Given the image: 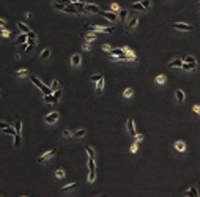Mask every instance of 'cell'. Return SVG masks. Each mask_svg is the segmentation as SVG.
Here are the masks:
<instances>
[{
    "label": "cell",
    "mask_w": 200,
    "mask_h": 197,
    "mask_svg": "<svg viewBox=\"0 0 200 197\" xmlns=\"http://www.w3.org/2000/svg\"><path fill=\"white\" fill-rule=\"evenodd\" d=\"M55 153H57V150H55V148H52V150H49V151H46L44 155H41V156L38 158V162L41 164V162H44V161H47V159H51L52 156L55 155Z\"/></svg>",
    "instance_id": "obj_7"
},
{
    "label": "cell",
    "mask_w": 200,
    "mask_h": 197,
    "mask_svg": "<svg viewBox=\"0 0 200 197\" xmlns=\"http://www.w3.org/2000/svg\"><path fill=\"white\" fill-rule=\"evenodd\" d=\"M55 177H57V178H65V170H63V169H57V170H55Z\"/></svg>",
    "instance_id": "obj_37"
},
{
    "label": "cell",
    "mask_w": 200,
    "mask_h": 197,
    "mask_svg": "<svg viewBox=\"0 0 200 197\" xmlns=\"http://www.w3.org/2000/svg\"><path fill=\"white\" fill-rule=\"evenodd\" d=\"M27 41H28L27 33H22V32H21V35L16 38V44H24V43H27Z\"/></svg>",
    "instance_id": "obj_13"
},
{
    "label": "cell",
    "mask_w": 200,
    "mask_h": 197,
    "mask_svg": "<svg viewBox=\"0 0 200 197\" xmlns=\"http://www.w3.org/2000/svg\"><path fill=\"white\" fill-rule=\"evenodd\" d=\"M82 48H84V51H90V48H92V46H90L88 41H85L84 44H82Z\"/></svg>",
    "instance_id": "obj_46"
},
{
    "label": "cell",
    "mask_w": 200,
    "mask_h": 197,
    "mask_svg": "<svg viewBox=\"0 0 200 197\" xmlns=\"http://www.w3.org/2000/svg\"><path fill=\"white\" fill-rule=\"evenodd\" d=\"M175 95H176V99H178L180 103H183V101H184V92H183V90H176V92H175Z\"/></svg>",
    "instance_id": "obj_26"
},
{
    "label": "cell",
    "mask_w": 200,
    "mask_h": 197,
    "mask_svg": "<svg viewBox=\"0 0 200 197\" xmlns=\"http://www.w3.org/2000/svg\"><path fill=\"white\" fill-rule=\"evenodd\" d=\"M16 25H18V29L21 30L22 33H28V32H30V29H28V27H27V25H25V24H22L21 21H18V22H16Z\"/></svg>",
    "instance_id": "obj_23"
},
{
    "label": "cell",
    "mask_w": 200,
    "mask_h": 197,
    "mask_svg": "<svg viewBox=\"0 0 200 197\" xmlns=\"http://www.w3.org/2000/svg\"><path fill=\"white\" fill-rule=\"evenodd\" d=\"M85 151H87V155H88V158H96V151H95L93 147L85 145Z\"/></svg>",
    "instance_id": "obj_20"
},
{
    "label": "cell",
    "mask_w": 200,
    "mask_h": 197,
    "mask_svg": "<svg viewBox=\"0 0 200 197\" xmlns=\"http://www.w3.org/2000/svg\"><path fill=\"white\" fill-rule=\"evenodd\" d=\"M58 88H60V82L57 81V79H54L52 84H51V90H52V92H55V90H58Z\"/></svg>",
    "instance_id": "obj_35"
},
{
    "label": "cell",
    "mask_w": 200,
    "mask_h": 197,
    "mask_svg": "<svg viewBox=\"0 0 200 197\" xmlns=\"http://www.w3.org/2000/svg\"><path fill=\"white\" fill-rule=\"evenodd\" d=\"M58 117H60L58 112L54 111V112L47 113V115H44V123H47V125H54V123H57Z\"/></svg>",
    "instance_id": "obj_5"
},
{
    "label": "cell",
    "mask_w": 200,
    "mask_h": 197,
    "mask_svg": "<svg viewBox=\"0 0 200 197\" xmlns=\"http://www.w3.org/2000/svg\"><path fill=\"white\" fill-rule=\"evenodd\" d=\"M25 18H27V19H33V14H32V13H25Z\"/></svg>",
    "instance_id": "obj_52"
},
{
    "label": "cell",
    "mask_w": 200,
    "mask_h": 197,
    "mask_svg": "<svg viewBox=\"0 0 200 197\" xmlns=\"http://www.w3.org/2000/svg\"><path fill=\"white\" fill-rule=\"evenodd\" d=\"M143 6H145V10H148L150 8V5H151V2H150V0H143V2H140Z\"/></svg>",
    "instance_id": "obj_45"
},
{
    "label": "cell",
    "mask_w": 200,
    "mask_h": 197,
    "mask_svg": "<svg viewBox=\"0 0 200 197\" xmlns=\"http://www.w3.org/2000/svg\"><path fill=\"white\" fill-rule=\"evenodd\" d=\"M0 36L8 38V36H11V32H9V30H6L5 27H0Z\"/></svg>",
    "instance_id": "obj_30"
},
{
    "label": "cell",
    "mask_w": 200,
    "mask_h": 197,
    "mask_svg": "<svg viewBox=\"0 0 200 197\" xmlns=\"http://www.w3.org/2000/svg\"><path fill=\"white\" fill-rule=\"evenodd\" d=\"M88 183H93L96 178V162H95V158H88Z\"/></svg>",
    "instance_id": "obj_3"
},
{
    "label": "cell",
    "mask_w": 200,
    "mask_h": 197,
    "mask_svg": "<svg viewBox=\"0 0 200 197\" xmlns=\"http://www.w3.org/2000/svg\"><path fill=\"white\" fill-rule=\"evenodd\" d=\"M102 90H104V77H102L101 81L96 82V93H98V95H101Z\"/></svg>",
    "instance_id": "obj_19"
},
{
    "label": "cell",
    "mask_w": 200,
    "mask_h": 197,
    "mask_svg": "<svg viewBox=\"0 0 200 197\" xmlns=\"http://www.w3.org/2000/svg\"><path fill=\"white\" fill-rule=\"evenodd\" d=\"M172 27L176 29V30H184V32H192V30H194V27H192V25L184 24V22H173Z\"/></svg>",
    "instance_id": "obj_6"
},
{
    "label": "cell",
    "mask_w": 200,
    "mask_h": 197,
    "mask_svg": "<svg viewBox=\"0 0 200 197\" xmlns=\"http://www.w3.org/2000/svg\"><path fill=\"white\" fill-rule=\"evenodd\" d=\"M137 24H139V19H137V18H132L131 21L128 22V25H126V29H128L129 32H131V30L134 29V27H137Z\"/></svg>",
    "instance_id": "obj_16"
},
{
    "label": "cell",
    "mask_w": 200,
    "mask_h": 197,
    "mask_svg": "<svg viewBox=\"0 0 200 197\" xmlns=\"http://www.w3.org/2000/svg\"><path fill=\"white\" fill-rule=\"evenodd\" d=\"M101 10H99L98 5H93V3H87L85 5V13H99Z\"/></svg>",
    "instance_id": "obj_12"
},
{
    "label": "cell",
    "mask_w": 200,
    "mask_h": 197,
    "mask_svg": "<svg viewBox=\"0 0 200 197\" xmlns=\"http://www.w3.org/2000/svg\"><path fill=\"white\" fill-rule=\"evenodd\" d=\"M195 111H197V112L200 113V107H199V106H195Z\"/></svg>",
    "instance_id": "obj_54"
},
{
    "label": "cell",
    "mask_w": 200,
    "mask_h": 197,
    "mask_svg": "<svg viewBox=\"0 0 200 197\" xmlns=\"http://www.w3.org/2000/svg\"><path fill=\"white\" fill-rule=\"evenodd\" d=\"M6 126H9L8 123H5V122H0V131H2L3 128H6Z\"/></svg>",
    "instance_id": "obj_48"
},
{
    "label": "cell",
    "mask_w": 200,
    "mask_h": 197,
    "mask_svg": "<svg viewBox=\"0 0 200 197\" xmlns=\"http://www.w3.org/2000/svg\"><path fill=\"white\" fill-rule=\"evenodd\" d=\"M69 3H77V2H82V0H68Z\"/></svg>",
    "instance_id": "obj_53"
},
{
    "label": "cell",
    "mask_w": 200,
    "mask_h": 197,
    "mask_svg": "<svg viewBox=\"0 0 200 197\" xmlns=\"http://www.w3.org/2000/svg\"><path fill=\"white\" fill-rule=\"evenodd\" d=\"M69 63H71V66H73V68H77V66L82 63V57L79 55V54L71 55V60H69Z\"/></svg>",
    "instance_id": "obj_9"
},
{
    "label": "cell",
    "mask_w": 200,
    "mask_h": 197,
    "mask_svg": "<svg viewBox=\"0 0 200 197\" xmlns=\"http://www.w3.org/2000/svg\"><path fill=\"white\" fill-rule=\"evenodd\" d=\"M184 196H189V197H197V196H199L197 188H195V186H192V188L189 189V191H186V192H184Z\"/></svg>",
    "instance_id": "obj_21"
},
{
    "label": "cell",
    "mask_w": 200,
    "mask_h": 197,
    "mask_svg": "<svg viewBox=\"0 0 200 197\" xmlns=\"http://www.w3.org/2000/svg\"><path fill=\"white\" fill-rule=\"evenodd\" d=\"M85 132H87V131H85L84 128H82V129H77V131H76L73 136H74L76 139H81V137H84V136H85Z\"/></svg>",
    "instance_id": "obj_28"
},
{
    "label": "cell",
    "mask_w": 200,
    "mask_h": 197,
    "mask_svg": "<svg viewBox=\"0 0 200 197\" xmlns=\"http://www.w3.org/2000/svg\"><path fill=\"white\" fill-rule=\"evenodd\" d=\"M120 54H126L125 51H123V49H112V52H111V55H120Z\"/></svg>",
    "instance_id": "obj_40"
},
{
    "label": "cell",
    "mask_w": 200,
    "mask_h": 197,
    "mask_svg": "<svg viewBox=\"0 0 200 197\" xmlns=\"http://www.w3.org/2000/svg\"><path fill=\"white\" fill-rule=\"evenodd\" d=\"M30 81H32L33 84H35L39 90H41V93H43V95H51V93H54V92L51 90V87H47L46 84H43V82L39 81V79L36 77L35 74H30Z\"/></svg>",
    "instance_id": "obj_1"
},
{
    "label": "cell",
    "mask_w": 200,
    "mask_h": 197,
    "mask_svg": "<svg viewBox=\"0 0 200 197\" xmlns=\"http://www.w3.org/2000/svg\"><path fill=\"white\" fill-rule=\"evenodd\" d=\"M126 128H128L129 134H131L132 137H136V134H137V132H136V126H134V120H132V118L128 120V123H126Z\"/></svg>",
    "instance_id": "obj_11"
},
{
    "label": "cell",
    "mask_w": 200,
    "mask_h": 197,
    "mask_svg": "<svg viewBox=\"0 0 200 197\" xmlns=\"http://www.w3.org/2000/svg\"><path fill=\"white\" fill-rule=\"evenodd\" d=\"M156 84H159V85H164L165 84V81H167V79H165V76L164 74H159V76H156Z\"/></svg>",
    "instance_id": "obj_25"
},
{
    "label": "cell",
    "mask_w": 200,
    "mask_h": 197,
    "mask_svg": "<svg viewBox=\"0 0 200 197\" xmlns=\"http://www.w3.org/2000/svg\"><path fill=\"white\" fill-rule=\"evenodd\" d=\"M27 36H28V39H36V33L33 32V30H30V32L27 33Z\"/></svg>",
    "instance_id": "obj_44"
},
{
    "label": "cell",
    "mask_w": 200,
    "mask_h": 197,
    "mask_svg": "<svg viewBox=\"0 0 200 197\" xmlns=\"http://www.w3.org/2000/svg\"><path fill=\"white\" fill-rule=\"evenodd\" d=\"M43 101L44 103H51V104H58V99L54 96V93H51V95H43Z\"/></svg>",
    "instance_id": "obj_10"
},
{
    "label": "cell",
    "mask_w": 200,
    "mask_h": 197,
    "mask_svg": "<svg viewBox=\"0 0 200 197\" xmlns=\"http://www.w3.org/2000/svg\"><path fill=\"white\" fill-rule=\"evenodd\" d=\"M52 6H54V10H57V11H63V8L66 6V3H63V2H58V0H55V2L52 3Z\"/></svg>",
    "instance_id": "obj_17"
},
{
    "label": "cell",
    "mask_w": 200,
    "mask_h": 197,
    "mask_svg": "<svg viewBox=\"0 0 200 197\" xmlns=\"http://www.w3.org/2000/svg\"><path fill=\"white\" fill-rule=\"evenodd\" d=\"M132 93H134V90H132V88H126L125 92H123V96H125V98H131Z\"/></svg>",
    "instance_id": "obj_36"
},
{
    "label": "cell",
    "mask_w": 200,
    "mask_h": 197,
    "mask_svg": "<svg viewBox=\"0 0 200 197\" xmlns=\"http://www.w3.org/2000/svg\"><path fill=\"white\" fill-rule=\"evenodd\" d=\"M137 148H139V147H137V142H136L134 145L131 147V151H132V153H136V151H137Z\"/></svg>",
    "instance_id": "obj_49"
},
{
    "label": "cell",
    "mask_w": 200,
    "mask_h": 197,
    "mask_svg": "<svg viewBox=\"0 0 200 197\" xmlns=\"http://www.w3.org/2000/svg\"><path fill=\"white\" fill-rule=\"evenodd\" d=\"M99 14H101L102 18H106L107 21H111V22H115L117 19H118V16H117L114 11H99Z\"/></svg>",
    "instance_id": "obj_8"
},
{
    "label": "cell",
    "mask_w": 200,
    "mask_h": 197,
    "mask_svg": "<svg viewBox=\"0 0 200 197\" xmlns=\"http://www.w3.org/2000/svg\"><path fill=\"white\" fill-rule=\"evenodd\" d=\"M0 27H6V21H5V19H0Z\"/></svg>",
    "instance_id": "obj_51"
},
{
    "label": "cell",
    "mask_w": 200,
    "mask_h": 197,
    "mask_svg": "<svg viewBox=\"0 0 200 197\" xmlns=\"http://www.w3.org/2000/svg\"><path fill=\"white\" fill-rule=\"evenodd\" d=\"M49 57H51V51L44 49V51L41 52V60H49Z\"/></svg>",
    "instance_id": "obj_33"
},
{
    "label": "cell",
    "mask_w": 200,
    "mask_h": 197,
    "mask_svg": "<svg viewBox=\"0 0 200 197\" xmlns=\"http://www.w3.org/2000/svg\"><path fill=\"white\" fill-rule=\"evenodd\" d=\"M181 65H183V58L181 60H173V62L169 63V68H173V66H176V68H181Z\"/></svg>",
    "instance_id": "obj_24"
},
{
    "label": "cell",
    "mask_w": 200,
    "mask_h": 197,
    "mask_svg": "<svg viewBox=\"0 0 200 197\" xmlns=\"http://www.w3.org/2000/svg\"><path fill=\"white\" fill-rule=\"evenodd\" d=\"M140 141H143V136L142 134H136V142H140Z\"/></svg>",
    "instance_id": "obj_47"
},
{
    "label": "cell",
    "mask_w": 200,
    "mask_h": 197,
    "mask_svg": "<svg viewBox=\"0 0 200 197\" xmlns=\"http://www.w3.org/2000/svg\"><path fill=\"white\" fill-rule=\"evenodd\" d=\"M62 13H66V14H82V11L74 5V3H68V5L63 8Z\"/></svg>",
    "instance_id": "obj_4"
},
{
    "label": "cell",
    "mask_w": 200,
    "mask_h": 197,
    "mask_svg": "<svg viewBox=\"0 0 200 197\" xmlns=\"http://www.w3.org/2000/svg\"><path fill=\"white\" fill-rule=\"evenodd\" d=\"M28 74H30V73H28V69H27V68L19 69V71H16V73H14L16 77H25V76H28Z\"/></svg>",
    "instance_id": "obj_22"
},
{
    "label": "cell",
    "mask_w": 200,
    "mask_h": 197,
    "mask_svg": "<svg viewBox=\"0 0 200 197\" xmlns=\"http://www.w3.org/2000/svg\"><path fill=\"white\" fill-rule=\"evenodd\" d=\"M84 30H87V32H93V33H112L114 32L112 27H101V25H85Z\"/></svg>",
    "instance_id": "obj_2"
},
{
    "label": "cell",
    "mask_w": 200,
    "mask_h": 197,
    "mask_svg": "<svg viewBox=\"0 0 200 197\" xmlns=\"http://www.w3.org/2000/svg\"><path fill=\"white\" fill-rule=\"evenodd\" d=\"M102 49H104V51H106V52H109V54H111V52H112V49H111V48H109V46H107V44H104V46H102Z\"/></svg>",
    "instance_id": "obj_50"
},
{
    "label": "cell",
    "mask_w": 200,
    "mask_h": 197,
    "mask_svg": "<svg viewBox=\"0 0 200 197\" xmlns=\"http://www.w3.org/2000/svg\"><path fill=\"white\" fill-rule=\"evenodd\" d=\"M14 128H16V131H18V134H21V132H22V122H21V120H18V122H16Z\"/></svg>",
    "instance_id": "obj_39"
},
{
    "label": "cell",
    "mask_w": 200,
    "mask_h": 197,
    "mask_svg": "<svg viewBox=\"0 0 200 197\" xmlns=\"http://www.w3.org/2000/svg\"><path fill=\"white\" fill-rule=\"evenodd\" d=\"M76 188H77V183H69V185H66V186L62 188V192H69V191H73V189H76Z\"/></svg>",
    "instance_id": "obj_18"
},
{
    "label": "cell",
    "mask_w": 200,
    "mask_h": 197,
    "mask_svg": "<svg viewBox=\"0 0 200 197\" xmlns=\"http://www.w3.org/2000/svg\"><path fill=\"white\" fill-rule=\"evenodd\" d=\"M102 77H104V76H102L101 73H99V74H92V76H90V81H93V82H98V81H101Z\"/></svg>",
    "instance_id": "obj_31"
},
{
    "label": "cell",
    "mask_w": 200,
    "mask_h": 197,
    "mask_svg": "<svg viewBox=\"0 0 200 197\" xmlns=\"http://www.w3.org/2000/svg\"><path fill=\"white\" fill-rule=\"evenodd\" d=\"M197 66V62L195 63H188V62H183V65H181V69H184V71H192V69Z\"/></svg>",
    "instance_id": "obj_14"
},
{
    "label": "cell",
    "mask_w": 200,
    "mask_h": 197,
    "mask_svg": "<svg viewBox=\"0 0 200 197\" xmlns=\"http://www.w3.org/2000/svg\"><path fill=\"white\" fill-rule=\"evenodd\" d=\"M63 137H65V139H69V137H73V132L69 131V129H65V131H63Z\"/></svg>",
    "instance_id": "obj_41"
},
{
    "label": "cell",
    "mask_w": 200,
    "mask_h": 197,
    "mask_svg": "<svg viewBox=\"0 0 200 197\" xmlns=\"http://www.w3.org/2000/svg\"><path fill=\"white\" fill-rule=\"evenodd\" d=\"M131 8L137 10V11H145V6H143L142 3H131Z\"/></svg>",
    "instance_id": "obj_27"
},
{
    "label": "cell",
    "mask_w": 200,
    "mask_h": 197,
    "mask_svg": "<svg viewBox=\"0 0 200 197\" xmlns=\"http://www.w3.org/2000/svg\"><path fill=\"white\" fill-rule=\"evenodd\" d=\"M2 132H5V134H9L11 137H14V136L18 134L16 128H13V126H6V128H3V129H2Z\"/></svg>",
    "instance_id": "obj_15"
},
{
    "label": "cell",
    "mask_w": 200,
    "mask_h": 197,
    "mask_svg": "<svg viewBox=\"0 0 200 197\" xmlns=\"http://www.w3.org/2000/svg\"><path fill=\"white\" fill-rule=\"evenodd\" d=\"M118 18L121 19V21H126V18H128V11H126V10H120V11H118Z\"/></svg>",
    "instance_id": "obj_32"
},
{
    "label": "cell",
    "mask_w": 200,
    "mask_h": 197,
    "mask_svg": "<svg viewBox=\"0 0 200 197\" xmlns=\"http://www.w3.org/2000/svg\"><path fill=\"white\" fill-rule=\"evenodd\" d=\"M54 96H55V98L58 99V101H60V98H62V88L55 90V92H54Z\"/></svg>",
    "instance_id": "obj_43"
},
{
    "label": "cell",
    "mask_w": 200,
    "mask_h": 197,
    "mask_svg": "<svg viewBox=\"0 0 200 197\" xmlns=\"http://www.w3.org/2000/svg\"><path fill=\"white\" fill-rule=\"evenodd\" d=\"M183 62H188V63H195V58L192 55H184L183 57Z\"/></svg>",
    "instance_id": "obj_38"
},
{
    "label": "cell",
    "mask_w": 200,
    "mask_h": 197,
    "mask_svg": "<svg viewBox=\"0 0 200 197\" xmlns=\"http://www.w3.org/2000/svg\"><path fill=\"white\" fill-rule=\"evenodd\" d=\"M111 11H114V13H118V11H120V6L117 5V3H112V5H111Z\"/></svg>",
    "instance_id": "obj_42"
},
{
    "label": "cell",
    "mask_w": 200,
    "mask_h": 197,
    "mask_svg": "<svg viewBox=\"0 0 200 197\" xmlns=\"http://www.w3.org/2000/svg\"><path fill=\"white\" fill-rule=\"evenodd\" d=\"M95 39H96V33H87L85 35V41L92 43V41H95Z\"/></svg>",
    "instance_id": "obj_34"
},
{
    "label": "cell",
    "mask_w": 200,
    "mask_h": 197,
    "mask_svg": "<svg viewBox=\"0 0 200 197\" xmlns=\"http://www.w3.org/2000/svg\"><path fill=\"white\" fill-rule=\"evenodd\" d=\"M175 148L178 150V151H184V150H186V145H184V142L178 141V142L175 143Z\"/></svg>",
    "instance_id": "obj_29"
},
{
    "label": "cell",
    "mask_w": 200,
    "mask_h": 197,
    "mask_svg": "<svg viewBox=\"0 0 200 197\" xmlns=\"http://www.w3.org/2000/svg\"><path fill=\"white\" fill-rule=\"evenodd\" d=\"M199 5H200V3H199Z\"/></svg>",
    "instance_id": "obj_55"
}]
</instances>
